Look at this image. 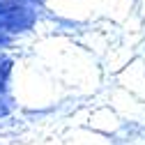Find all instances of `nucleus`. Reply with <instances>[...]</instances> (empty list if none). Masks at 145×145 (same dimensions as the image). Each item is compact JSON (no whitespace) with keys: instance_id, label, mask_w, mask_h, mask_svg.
Instances as JSON below:
<instances>
[{"instance_id":"obj_1","label":"nucleus","mask_w":145,"mask_h":145,"mask_svg":"<svg viewBox=\"0 0 145 145\" xmlns=\"http://www.w3.org/2000/svg\"><path fill=\"white\" fill-rule=\"evenodd\" d=\"M35 23V14L16 0H0V28L12 37L19 32H28Z\"/></svg>"},{"instance_id":"obj_4","label":"nucleus","mask_w":145,"mask_h":145,"mask_svg":"<svg viewBox=\"0 0 145 145\" xmlns=\"http://www.w3.org/2000/svg\"><path fill=\"white\" fill-rule=\"evenodd\" d=\"M14 39H16V37H12V35H7V32H5L3 28H0V53H5L7 48H12Z\"/></svg>"},{"instance_id":"obj_3","label":"nucleus","mask_w":145,"mask_h":145,"mask_svg":"<svg viewBox=\"0 0 145 145\" xmlns=\"http://www.w3.org/2000/svg\"><path fill=\"white\" fill-rule=\"evenodd\" d=\"M14 113V99L12 95H0V120H5Z\"/></svg>"},{"instance_id":"obj_2","label":"nucleus","mask_w":145,"mask_h":145,"mask_svg":"<svg viewBox=\"0 0 145 145\" xmlns=\"http://www.w3.org/2000/svg\"><path fill=\"white\" fill-rule=\"evenodd\" d=\"M14 74V58L0 53V95H9V83Z\"/></svg>"}]
</instances>
